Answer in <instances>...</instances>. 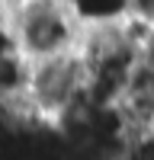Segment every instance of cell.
Returning a JSON list of instances; mask_svg holds the SVG:
<instances>
[{"mask_svg": "<svg viewBox=\"0 0 154 160\" xmlns=\"http://www.w3.org/2000/svg\"><path fill=\"white\" fill-rule=\"evenodd\" d=\"M13 45L29 61L58 58L77 48L84 26L77 22L71 10H64L55 0H29L26 7L7 16Z\"/></svg>", "mask_w": 154, "mask_h": 160, "instance_id": "cell-1", "label": "cell"}, {"mask_svg": "<svg viewBox=\"0 0 154 160\" xmlns=\"http://www.w3.org/2000/svg\"><path fill=\"white\" fill-rule=\"evenodd\" d=\"M29 0H0V16H3V22H7V16L10 13H16L19 7H26Z\"/></svg>", "mask_w": 154, "mask_h": 160, "instance_id": "cell-2", "label": "cell"}]
</instances>
